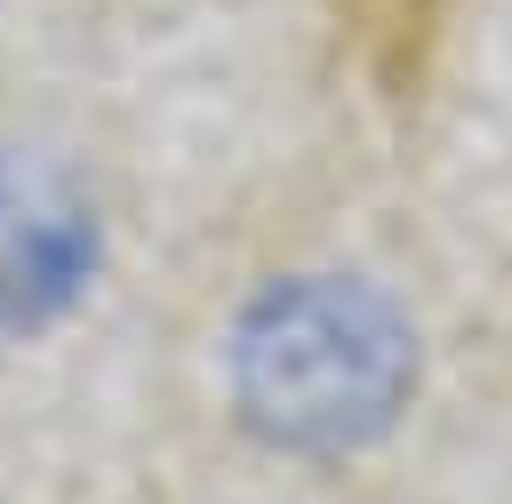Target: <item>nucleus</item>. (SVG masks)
Instances as JSON below:
<instances>
[{
	"mask_svg": "<svg viewBox=\"0 0 512 504\" xmlns=\"http://www.w3.org/2000/svg\"><path fill=\"white\" fill-rule=\"evenodd\" d=\"M416 400V320L360 272H288L232 328V408L280 456L376 448Z\"/></svg>",
	"mask_w": 512,
	"mask_h": 504,
	"instance_id": "nucleus-1",
	"label": "nucleus"
},
{
	"mask_svg": "<svg viewBox=\"0 0 512 504\" xmlns=\"http://www.w3.org/2000/svg\"><path fill=\"white\" fill-rule=\"evenodd\" d=\"M96 272V208L88 192L40 160L0 144V336L48 328Z\"/></svg>",
	"mask_w": 512,
	"mask_h": 504,
	"instance_id": "nucleus-2",
	"label": "nucleus"
}]
</instances>
